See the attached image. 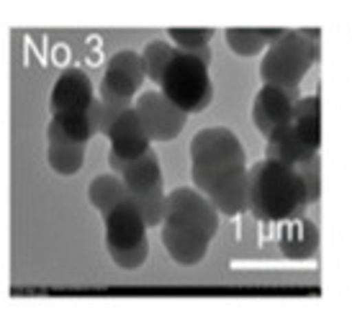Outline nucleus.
Segmentation results:
<instances>
[{
  "label": "nucleus",
  "instance_id": "obj_21",
  "mask_svg": "<svg viewBox=\"0 0 352 313\" xmlns=\"http://www.w3.org/2000/svg\"><path fill=\"white\" fill-rule=\"evenodd\" d=\"M226 44L239 57H257L267 49L260 29H226Z\"/></svg>",
  "mask_w": 352,
  "mask_h": 313
},
{
  "label": "nucleus",
  "instance_id": "obj_2",
  "mask_svg": "<svg viewBox=\"0 0 352 313\" xmlns=\"http://www.w3.org/2000/svg\"><path fill=\"white\" fill-rule=\"evenodd\" d=\"M160 226L167 255L183 267H193L204 262L211 249L219 231V211L196 187H175L167 196L165 218Z\"/></svg>",
  "mask_w": 352,
  "mask_h": 313
},
{
  "label": "nucleus",
  "instance_id": "obj_5",
  "mask_svg": "<svg viewBox=\"0 0 352 313\" xmlns=\"http://www.w3.org/2000/svg\"><path fill=\"white\" fill-rule=\"evenodd\" d=\"M160 93L183 113H201L214 100V82L208 65L198 57L177 49L160 78Z\"/></svg>",
  "mask_w": 352,
  "mask_h": 313
},
{
  "label": "nucleus",
  "instance_id": "obj_24",
  "mask_svg": "<svg viewBox=\"0 0 352 313\" xmlns=\"http://www.w3.org/2000/svg\"><path fill=\"white\" fill-rule=\"evenodd\" d=\"M260 34H263V39H265V44L270 47V44H275V41L280 39L285 34V29H260Z\"/></svg>",
  "mask_w": 352,
  "mask_h": 313
},
{
  "label": "nucleus",
  "instance_id": "obj_1",
  "mask_svg": "<svg viewBox=\"0 0 352 313\" xmlns=\"http://www.w3.org/2000/svg\"><path fill=\"white\" fill-rule=\"evenodd\" d=\"M190 177L219 216L247 211V154L232 128H201L190 141Z\"/></svg>",
  "mask_w": 352,
  "mask_h": 313
},
{
  "label": "nucleus",
  "instance_id": "obj_13",
  "mask_svg": "<svg viewBox=\"0 0 352 313\" xmlns=\"http://www.w3.org/2000/svg\"><path fill=\"white\" fill-rule=\"evenodd\" d=\"M278 246H280V255L296 262L303 259H311L319 252V229L309 218H294V221H285L283 231L278 236Z\"/></svg>",
  "mask_w": 352,
  "mask_h": 313
},
{
  "label": "nucleus",
  "instance_id": "obj_10",
  "mask_svg": "<svg viewBox=\"0 0 352 313\" xmlns=\"http://www.w3.org/2000/svg\"><path fill=\"white\" fill-rule=\"evenodd\" d=\"M296 100H298V95H296L294 90L275 88V85H263L260 93L254 95V103H252V121H254V126H257V131L267 139L270 134H275L278 128H283L285 124H291Z\"/></svg>",
  "mask_w": 352,
  "mask_h": 313
},
{
  "label": "nucleus",
  "instance_id": "obj_6",
  "mask_svg": "<svg viewBox=\"0 0 352 313\" xmlns=\"http://www.w3.org/2000/svg\"><path fill=\"white\" fill-rule=\"evenodd\" d=\"M103 226H106L108 255L121 270H137L147 262L149 229L139 213V208L131 203V198L103 216Z\"/></svg>",
  "mask_w": 352,
  "mask_h": 313
},
{
  "label": "nucleus",
  "instance_id": "obj_17",
  "mask_svg": "<svg viewBox=\"0 0 352 313\" xmlns=\"http://www.w3.org/2000/svg\"><path fill=\"white\" fill-rule=\"evenodd\" d=\"M88 198L93 208L98 211L100 216L111 213L118 203L129 200V190L124 187L121 177L118 175H98L93 177V183L88 187Z\"/></svg>",
  "mask_w": 352,
  "mask_h": 313
},
{
  "label": "nucleus",
  "instance_id": "obj_8",
  "mask_svg": "<svg viewBox=\"0 0 352 313\" xmlns=\"http://www.w3.org/2000/svg\"><path fill=\"white\" fill-rule=\"evenodd\" d=\"M134 111L142 118L149 139L160 141V144L177 139L180 131L188 124V113H183L177 106H173L160 90H144V93H139L137 100H134Z\"/></svg>",
  "mask_w": 352,
  "mask_h": 313
},
{
  "label": "nucleus",
  "instance_id": "obj_4",
  "mask_svg": "<svg viewBox=\"0 0 352 313\" xmlns=\"http://www.w3.org/2000/svg\"><path fill=\"white\" fill-rule=\"evenodd\" d=\"M316 31H285L280 39L270 44L260 62V78L265 85L283 90H298L301 80L316 62Z\"/></svg>",
  "mask_w": 352,
  "mask_h": 313
},
{
  "label": "nucleus",
  "instance_id": "obj_14",
  "mask_svg": "<svg viewBox=\"0 0 352 313\" xmlns=\"http://www.w3.org/2000/svg\"><path fill=\"white\" fill-rule=\"evenodd\" d=\"M265 141H267V147H265V154L267 156H265V159H275V162H280V165L301 167V165H306L309 159L319 156V152H314L291 124H285L283 128H278V131L270 134Z\"/></svg>",
  "mask_w": 352,
  "mask_h": 313
},
{
  "label": "nucleus",
  "instance_id": "obj_23",
  "mask_svg": "<svg viewBox=\"0 0 352 313\" xmlns=\"http://www.w3.org/2000/svg\"><path fill=\"white\" fill-rule=\"evenodd\" d=\"M296 170H298L301 183H303V187H306L309 203H316L319 196H322V165H319V156H314V159H309L306 165L296 167Z\"/></svg>",
  "mask_w": 352,
  "mask_h": 313
},
{
  "label": "nucleus",
  "instance_id": "obj_12",
  "mask_svg": "<svg viewBox=\"0 0 352 313\" xmlns=\"http://www.w3.org/2000/svg\"><path fill=\"white\" fill-rule=\"evenodd\" d=\"M96 100L93 82L82 69H65L57 78L50 95L52 116L57 113H75V111H88L90 103Z\"/></svg>",
  "mask_w": 352,
  "mask_h": 313
},
{
  "label": "nucleus",
  "instance_id": "obj_3",
  "mask_svg": "<svg viewBox=\"0 0 352 313\" xmlns=\"http://www.w3.org/2000/svg\"><path fill=\"white\" fill-rule=\"evenodd\" d=\"M306 206L309 198L296 167L260 159L247 170V211L257 221L285 224L301 218Z\"/></svg>",
  "mask_w": 352,
  "mask_h": 313
},
{
  "label": "nucleus",
  "instance_id": "obj_7",
  "mask_svg": "<svg viewBox=\"0 0 352 313\" xmlns=\"http://www.w3.org/2000/svg\"><path fill=\"white\" fill-rule=\"evenodd\" d=\"M142 54L131 49H121L106 62V72L100 80V100L131 108L144 82Z\"/></svg>",
  "mask_w": 352,
  "mask_h": 313
},
{
  "label": "nucleus",
  "instance_id": "obj_11",
  "mask_svg": "<svg viewBox=\"0 0 352 313\" xmlns=\"http://www.w3.org/2000/svg\"><path fill=\"white\" fill-rule=\"evenodd\" d=\"M106 139L111 141V154H116L118 159H137V156L147 154L152 149V139H149L147 128L142 124L139 113L134 111V106L126 108L113 121Z\"/></svg>",
  "mask_w": 352,
  "mask_h": 313
},
{
  "label": "nucleus",
  "instance_id": "obj_9",
  "mask_svg": "<svg viewBox=\"0 0 352 313\" xmlns=\"http://www.w3.org/2000/svg\"><path fill=\"white\" fill-rule=\"evenodd\" d=\"M108 165L113 170V175L121 177V183L129 190L131 200H142V198L162 196L165 193L160 156L152 149H149L147 154L137 156V159H118L116 154H111L108 156Z\"/></svg>",
  "mask_w": 352,
  "mask_h": 313
},
{
  "label": "nucleus",
  "instance_id": "obj_16",
  "mask_svg": "<svg viewBox=\"0 0 352 313\" xmlns=\"http://www.w3.org/2000/svg\"><path fill=\"white\" fill-rule=\"evenodd\" d=\"M291 126L301 134V139L314 152H319L322 147V100L319 95H306V98L296 100Z\"/></svg>",
  "mask_w": 352,
  "mask_h": 313
},
{
  "label": "nucleus",
  "instance_id": "obj_20",
  "mask_svg": "<svg viewBox=\"0 0 352 313\" xmlns=\"http://www.w3.org/2000/svg\"><path fill=\"white\" fill-rule=\"evenodd\" d=\"M175 47L170 44V41L165 39H155L149 41L147 47H144V51H142V65H144V75H147L152 82H157L160 85V78H162V72H165L167 62L173 59V54H175Z\"/></svg>",
  "mask_w": 352,
  "mask_h": 313
},
{
  "label": "nucleus",
  "instance_id": "obj_19",
  "mask_svg": "<svg viewBox=\"0 0 352 313\" xmlns=\"http://www.w3.org/2000/svg\"><path fill=\"white\" fill-rule=\"evenodd\" d=\"M85 149L82 144H65V141H54L47 149V162L50 167L62 177L78 175L82 165H85Z\"/></svg>",
  "mask_w": 352,
  "mask_h": 313
},
{
  "label": "nucleus",
  "instance_id": "obj_15",
  "mask_svg": "<svg viewBox=\"0 0 352 313\" xmlns=\"http://www.w3.org/2000/svg\"><path fill=\"white\" fill-rule=\"evenodd\" d=\"M93 137H96V131H93L88 111L57 113V116H52L50 128H47L50 144H54V141H65V144H82V147H88V141Z\"/></svg>",
  "mask_w": 352,
  "mask_h": 313
},
{
  "label": "nucleus",
  "instance_id": "obj_18",
  "mask_svg": "<svg viewBox=\"0 0 352 313\" xmlns=\"http://www.w3.org/2000/svg\"><path fill=\"white\" fill-rule=\"evenodd\" d=\"M170 44L180 51H188L198 57L204 65H211V39L214 29H170L167 31Z\"/></svg>",
  "mask_w": 352,
  "mask_h": 313
},
{
  "label": "nucleus",
  "instance_id": "obj_22",
  "mask_svg": "<svg viewBox=\"0 0 352 313\" xmlns=\"http://www.w3.org/2000/svg\"><path fill=\"white\" fill-rule=\"evenodd\" d=\"M126 111V106H116V103H103L100 98H96L90 103L88 108V116H90V124H93V131L96 134H103L106 137L108 128L113 126V121H116L121 113Z\"/></svg>",
  "mask_w": 352,
  "mask_h": 313
}]
</instances>
